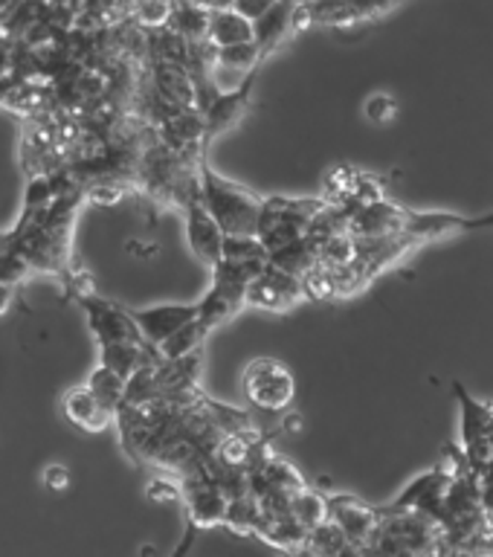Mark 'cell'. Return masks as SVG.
Wrapping results in <instances>:
<instances>
[{
  "label": "cell",
  "mask_w": 493,
  "mask_h": 557,
  "mask_svg": "<svg viewBox=\"0 0 493 557\" xmlns=\"http://www.w3.org/2000/svg\"><path fill=\"white\" fill-rule=\"evenodd\" d=\"M200 177V195L207 203L209 215L215 218L218 226L224 230V235H259L261 226V209H264V198L250 191L242 183L230 181L224 174H218L207 154L200 157L198 163Z\"/></svg>",
  "instance_id": "obj_1"
},
{
  "label": "cell",
  "mask_w": 493,
  "mask_h": 557,
  "mask_svg": "<svg viewBox=\"0 0 493 557\" xmlns=\"http://www.w3.org/2000/svg\"><path fill=\"white\" fill-rule=\"evenodd\" d=\"M329 207L325 198H264L259 238L268 252H279L308 238L311 221Z\"/></svg>",
  "instance_id": "obj_2"
},
{
  "label": "cell",
  "mask_w": 493,
  "mask_h": 557,
  "mask_svg": "<svg viewBox=\"0 0 493 557\" xmlns=\"http://www.w3.org/2000/svg\"><path fill=\"white\" fill-rule=\"evenodd\" d=\"M244 398L268 416H282L296 395V377L276 357H256L244 366L242 374Z\"/></svg>",
  "instance_id": "obj_3"
},
{
  "label": "cell",
  "mask_w": 493,
  "mask_h": 557,
  "mask_svg": "<svg viewBox=\"0 0 493 557\" xmlns=\"http://www.w3.org/2000/svg\"><path fill=\"white\" fill-rule=\"evenodd\" d=\"M183 215H186V244H189L192 256L207 264L209 270H215L224 259V230L218 226V221L209 215L207 203H204V195H200V177L198 183L192 186L189 195L181 200Z\"/></svg>",
  "instance_id": "obj_4"
},
{
  "label": "cell",
  "mask_w": 493,
  "mask_h": 557,
  "mask_svg": "<svg viewBox=\"0 0 493 557\" xmlns=\"http://www.w3.org/2000/svg\"><path fill=\"white\" fill-rule=\"evenodd\" d=\"M451 470L433 468L424 470L421 476H416L412 482H407V487L400 491L392 503L378 505L381 513H424L430 520H435L442 525V513H444V499H447V491L453 485Z\"/></svg>",
  "instance_id": "obj_5"
},
{
  "label": "cell",
  "mask_w": 493,
  "mask_h": 557,
  "mask_svg": "<svg viewBox=\"0 0 493 557\" xmlns=\"http://www.w3.org/2000/svg\"><path fill=\"white\" fill-rule=\"evenodd\" d=\"M78 302H82V311H85L90 334L99 343V348L116 346V343H146L131 311L122 308L120 302H108V299H99L94 294H82Z\"/></svg>",
  "instance_id": "obj_6"
},
{
  "label": "cell",
  "mask_w": 493,
  "mask_h": 557,
  "mask_svg": "<svg viewBox=\"0 0 493 557\" xmlns=\"http://www.w3.org/2000/svg\"><path fill=\"white\" fill-rule=\"evenodd\" d=\"M305 299H308L305 278L294 276V273L276 268V264H268L261 270V276L252 278V285L247 287V305L261 308V311H291Z\"/></svg>",
  "instance_id": "obj_7"
},
{
  "label": "cell",
  "mask_w": 493,
  "mask_h": 557,
  "mask_svg": "<svg viewBox=\"0 0 493 557\" xmlns=\"http://www.w3.org/2000/svg\"><path fill=\"white\" fill-rule=\"evenodd\" d=\"M247 308V285L238 278L226 276L221 270H212V285L198 299V322L212 334L218 325H224L235 313Z\"/></svg>",
  "instance_id": "obj_8"
},
{
  "label": "cell",
  "mask_w": 493,
  "mask_h": 557,
  "mask_svg": "<svg viewBox=\"0 0 493 557\" xmlns=\"http://www.w3.org/2000/svg\"><path fill=\"white\" fill-rule=\"evenodd\" d=\"M128 311L151 348H160L183 325L198 320V302H160L148 308H128Z\"/></svg>",
  "instance_id": "obj_9"
},
{
  "label": "cell",
  "mask_w": 493,
  "mask_h": 557,
  "mask_svg": "<svg viewBox=\"0 0 493 557\" xmlns=\"http://www.w3.org/2000/svg\"><path fill=\"white\" fill-rule=\"evenodd\" d=\"M256 76H259V70L250 73V76H244V82L235 87V90H226V94L218 90V94L200 108L204 122H207V143H212L218 134H224V131L233 128L235 122L250 111L252 90H256Z\"/></svg>",
  "instance_id": "obj_10"
},
{
  "label": "cell",
  "mask_w": 493,
  "mask_h": 557,
  "mask_svg": "<svg viewBox=\"0 0 493 557\" xmlns=\"http://www.w3.org/2000/svg\"><path fill=\"white\" fill-rule=\"evenodd\" d=\"M329 520L348 537V543L366 546L381 522V511L374 505L348 494H329Z\"/></svg>",
  "instance_id": "obj_11"
},
{
  "label": "cell",
  "mask_w": 493,
  "mask_h": 557,
  "mask_svg": "<svg viewBox=\"0 0 493 557\" xmlns=\"http://www.w3.org/2000/svg\"><path fill=\"white\" fill-rule=\"evenodd\" d=\"M404 209L395 207L390 200H374L366 207L346 209L348 212V233L357 242H372V238H390V235H400L404 230Z\"/></svg>",
  "instance_id": "obj_12"
},
{
  "label": "cell",
  "mask_w": 493,
  "mask_h": 557,
  "mask_svg": "<svg viewBox=\"0 0 493 557\" xmlns=\"http://www.w3.org/2000/svg\"><path fill=\"white\" fill-rule=\"evenodd\" d=\"M61 412L82 433H102L116 421V416L96 398L87 383H76L61 395Z\"/></svg>",
  "instance_id": "obj_13"
},
{
  "label": "cell",
  "mask_w": 493,
  "mask_h": 557,
  "mask_svg": "<svg viewBox=\"0 0 493 557\" xmlns=\"http://www.w3.org/2000/svg\"><path fill=\"white\" fill-rule=\"evenodd\" d=\"M459 398V438L465 453L493 438V407L485 400H477L459 381L453 383Z\"/></svg>",
  "instance_id": "obj_14"
},
{
  "label": "cell",
  "mask_w": 493,
  "mask_h": 557,
  "mask_svg": "<svg viewBox=\"0 0 493 557\" xmlns=\"http://www.w3.org/2000/svg\"><path fill=\"white\" fill-rule=\"evenodd\" d=\"M294 9L296 3L291 0H279L259 21H252V41L259 47L261 59L273 55L294 35Z\"/></svg>",
  "instance_id": "obj_15"
},
{
  "label": "cell",
  "mask_w": 493,
  "mask_h": 557,
  "mask_svg": "<svg viewBox=\"0 0 493 557\" xmlns=\"http://www.w3.org/2000/svg\"><path fill=\"white\" fill-rule=\"evenodd\" d=\"M252 41V21L238 15L235 9H224V12H212L209 15V44L215 50L224 47H238V44Z\"/></svg>",
  "instance_id": "obj_16"
},
{
  "label": "cell",
  "mask_w": 493,
  "mask_h": 557,
  "mask_svg": "<svg viewBox=\"0 0 493 557\" xmlns=\"http://www.w3.org/2000/svg\"><path fill=\"white\" fill-rule=\"evenodd\" d=\"M85 383L94 389L96 398L111 409L113 416L120 412V407L125 404V389H128V381H125L122 374H116L113 369H108V366L96 363V369L87 374Z\"/></svg>",
  "instance_id": "obj_17"
},
{
  "label": "cell",
  "mask_w": 493,
  "mask_h": 557,
  "mask_svg": "<svg viewBox=\"0 0 493 557\" xmlns=\"http://www.w3.org/2000/svg\"><path fill=\"white\" fill-rule=\"evenodd\" d=\"M291 513L303 522L305 531L317 529L329 520V496L313 491V487H303V491L291 494Z\"/></svg>",
  "instance_id": "obj_18"
},
{
  "label": "cell",
  "mask_w": 493,
  "mask_h": 557,
  "mask_svg": "<svg viewBox=\"0 0 493 557\" xmlns=\"http://www.w3.org/2000/svg\"><path fill=\"white\" fill-rule=\"evenodd\" d=\"M207 337H209V331L195 320L189 322V325H183L177 334H172V337L165 339L163 346L157 348V351H160L163 360H181V357H189L195 355V351H200V348H204V339Z\"/></svg>",
  "instance_id": "obj_19"
},
{
  "label": "cell",
  "mask_w": 493,
  "mask_h": 557,
  "mask_svg": "<svg viewBox=\"0 0 493 557\" xmlns=\"http://www.w3.org/2000/svg\"><path fill=\"white\" fill-rule=\"evenodd\" d=\"M261 52L256 47V41L238 44V47H224V50H215V67L224 70H238L244 76H250L261 67Z\"/></svg>",
  "instance_id": "obj_20"
},
{
  "label": "cell",
  "mask_w": 493,
  "mask_h": 557,
  "mask_svg": "<svg viewBox=\"0 0 493 557\" xmlns=\"http://www.w3.org/2000/svg\"><path fill=\"white\" fill-rule=\"evenodd\" d=\"M346 543H348V537L331 520H325L322 525L311 529L308 531V537H305V548H308L313 557L334 555V552L346 546Z\"/></svg>",
  "instance_id": "obj_21"
},
{
  "label": "cell",
  "mask_w": 493,
  "mask_h": 557,
  "mask_svg": "<svg viewBox=\"0 0 493 557\" xmlns=\"http://www.w3.org/2000/svg\"><path fill=\"white\" fill-rule=\"evenodd\" d=\"M398 111H400L398 99H395L392 94H386V90H378V94H372L363 102L366 122H369V125H378V128L398 120Z\"/></svg>",
  "instance_id": "obj_22"
},
{
  "label": "cell",
  "mask_w": 493,
  "mask_h": 557,
  "mask_svg": "<svg viewBox=\"0 0 493 557\" xmlns=\"http://www.w3.org/2000/svg\"><path fill=\"white\" fill-rule=\"evenodd\" d=\"M174 7H177V3H172V0H139L137 21L143 26L163 29V26H169V21H172Z\"/></svg>",
  "instance_id": "obj_23"
},
{
  "label": "cell",
  "mask_w": 493,
  "mask_h": 557,
  "mask_svg": "<svg viewBox=\"0 0 493 557\" xmlns=\"http://www.w3.org/2000/svg\"><path fill=\"white\" fill-rule=\"evenodd\" d=\"M146 496L151 499V503H183L181 479L155 476L151 482H148Z\"/></svg>",
  "instance_id": "obj_24"
},
{
  "label": "cell",
  "mask_w": 493,
  "mask_h": 557,
  "mask_svg": "<svg viewBox=\"0 0 493 557\" xmlns=\"http://www.w3.org/2000/svg\"><path fill=\"white\" fill-rule=\"evenodd\" d=\"M352 3H355L360 24H369V21H378V17L390 15L392 9L400 7V3H407V0H352Z\"/></svg>",
  "instance_id": "obj_25"
},
{
  "label": "cell",
  "mask_w": 493,
  "mask_h": 557,
  "mask_svg": "<svg viewBox=\"0 0 493 557\" xmlns=\"http://www.w3.org/2000/svg\"><path fill=\"white\" fill-rule=\"evenodd\" d=\"M41 482L50 491H67L70 487V470L67 465H59V461H52V465H47L41 473Z\"/></svg>",
  "instance_id": "obj_26"
},
{
  "label": "cell",
  "mask_w": 493,
  "mask_h": 557,
  "mask_svg": "<svg viewBox=\"0 0 493 557\" xmlns=\"http://www.w3.org/2000/svg\"><path fill=\"white\" fill-rule=\"evenodd\" d=\"M279 0H235V12H238V15H244L247 17V21H259L261 15H264V12H268V9H273L276 7Z\"/></svg>",
  "instance_id": "obj_27"
},
{
  "label": "cell",
  "mask_w": 493,
  "mask_h": 557,
  "mask_svg": "<svg viewBox=\"0 0 493 557\" xmlns=\"http://www.w3.org/2000/svg\"><path fill=\"white\" fill-rule=\"evenodd\" d=\"M198 534H200L198 525H195V522H192V520H186V525H183L181 543L174 546V552L169 557H189V552H192V548H195V543H198Z\"/></svg>",
  "instance_id": "obj_28"
},
{
  "label": "cell",
  "mask_w": 493,
  "mask_h": 557,
  "mask_svg": "<svg viewBox=\"0 0 493 557\" xmlns=\"http://www.w3.org/2000/svg\"><path fill=\"white\" fill-rule=\"evenodd\" d=\"M183 3H192V7L204 9V12H224V9H233L235 0H183Z\"/></svg>",
  "instance_id": "obj_29"
},
{
  "label": "cell",
  "mask_w": 493,
  "mask_h": 557,
  "mask_svg": "<svg viewBox=\"0 0 493 557\" xmlns=\"http://www.w3.org/2000/svg\"><path fill=\"white\" fill-rule=\"evenodd\" d=\"M430 557H477V555H473L470 548L453 546V543H444V540H442V543H439V548H435Z\"/></svg>",
  "instance_id": "obj_30"
},
{
  "label": "cell",
  "mask_w": 493,
  "mask_h": 557,
  "mask_svg": "<svg viewBox=\"0 0 493 557\" xmlns=\"http://www.w3.org/2000/svg\"><path fill=\"white\" fill-rule=\"evenodd\" d=\"M12 305H15V285L0 282V317H3Z\"/></svg>",
  "instance_id": "obj_31"
},
{
  "label": "cell",
  "mask_w": 493,
  "mask_h": 557,
  "mask_svg": "<svg viewBox=\"0 0 493 557\" xmlns=\"http://www.w3.org/2000/svg\"><path fill=\"white\" fill-rule=\"evenodd\" d=\"M329 557H366V548L357 546V543H346V546L337 548V552Z\"/></svg>",
  "instance_id": "obj_32"
},
{
  "label": "cell",
  "mask_w": 493,
  "mask_h": 557,
  "mask_svg": "<svg viewBox=\"0 0 493 557\" xmlns=\"http://www.w3.org/2000/svg\"><path fill=\"white\" fill-rule=\"evenodd\" d=\"M299 426H303V418H299V416L282 418V433H296Z\"/></svg>",
  "instance_id": "obj_33"
},
{
  "label": "cell",
  "mask_w": 493,
  "mask_h": 557,
  "mask_svg": "<svg viewBox=\"0 0 493 557\" xmlns=\"http://www.w3.org/2000/svg\"><path fill=\"white\" fill-rule=\"evenodd\" d=\"M17 0H0V15H3V12H9V9L15 7Z\"/></svg>",
  "instance_id": "obj_34"
}]
</instances>
